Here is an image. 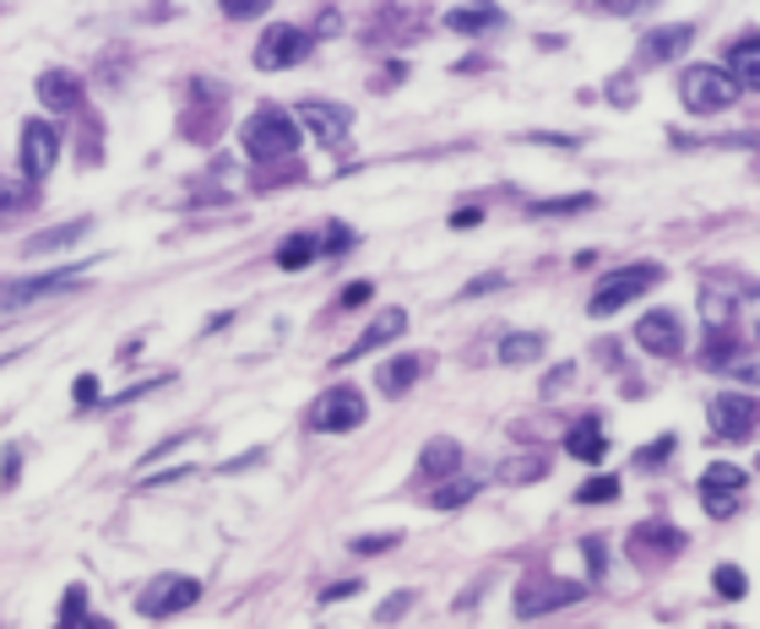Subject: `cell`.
<instances>
[{
    "label": "cell",
    "instance_id": "1",
    "mask_svg": "<svg viewBox=\"0 0 760 629\" xmlns=\"http://www.w3.org/2000/svg\"><path fill=\"white\" fill-rule=\"evenodd\" d=\"M240 141H245V152H251L255 163H283V158H294V152H299V126H294V115H288V109L261 104L251 120H245Z\"/></svg>",
    "mask_w": 760,
    "mask_h": 629
},
{
    "label": "cell",
    "instance_id": "2",
    "mask_svg": "<svg viewBox=\"0 0 760 629\" xmlns=\"http://www.w3.org/2000/svg\"><path fill=\"white\" fill-rule=\"evenodd\" d=\"M663 282V266H652V260H635V266H620V271H609L598 288H592V305L587 310L598 314H614V310H625V305H635L646 288H657Z\"/></svg>",
    "mask_w": 760,
    "mask_h": 629
},
{
    "label": "cell",
    "instance_id": "3",
    "mask_svg": "<svg viewBox=\"0 0 760 629\" xmlns=\"http://www.w3.org/2000/svg\"><path fill=\"white\" fill-rule=\"evenodd\" d=\"M679 98H685L690 115H722V109L739 104V87H733V76L722 65H690L679 76Z\"/></svg>",
    "mask_w": 760,
    "mask_h": 629
},
{
    "label": "cell",
    "instance_id": "4",
    "mask_svg": "<svg viewBox=\"0 0 760 629\" xmlns=\"http://www.w3.org/2000/svg\"><path fill=\"white\" fill-rule=\"evenodd\" d=\"M576 597H581L576 580H555L549 569H532V575H521V586H516V614H521V619H538V614H555V608H566Z\"/></svg>",
    "mask_w": 760,
    "mask_h": 629
},
{
    "label": "cell",
    "instance_id": "5",
    "mask_svg": "<svg viewBox=\"0 0 760 629\" xmlns=\"http://www.w3.org/2000/svg\"><path fill=\"white\" fill-rule=\"evenodd\" d=\"M359 424H365V396H359L353 385L320 391L316 407H310V429H320V435H348V429H359Z\"/></svg>",
    "mask_w": 760,
    "mask_h": 629
},
{
    "label": "cell",
    "instance_id": "6",
    "mask_svg": "<svg viewBox=\"0 0 760 629\" xmlns=\"http://www.w3.org/2000/svg\"><path fill=\"white\" fill-rule=\"evenodd\" d=\"M760 424V402L745 391L711 396V440H750Z\"/></svg>",
    "mask_w": 760,
    "mask_h": 629
},
{
    "label": "cell",
    "instance_id": "7",
    "mask_svg": "<svg viewBox=\"0 0 760 629\" xmlns=\"http://www.w3.org/2000/svg\"><path fill=\"white\" fill-rule=\"evenodd\" d=\"M745 500V472L739 467H728V461H711L706 472H700V504L717 515V521H728L733 510Z\"/></svg>",
    "mask_w": 760,
    "mask_h": 629
},
{
    "label": "cell",
    "instance_id": "8",
    "mask_svg": "<svg viewBox=\"0 0 760 629\" xmlns=\"http://www.w3.org/2000/svg\"><path fill=\"white\" fill-rule=\"evenodd\" d=\"M305 55H310V33H299V28H288V22L266 28L261 44H255V65H261V71H288V65H299Z\"/></svg>",
    "mask_w": 760,
    "mask_h": 629
},
{
    "label": "cell",
    "instance_id": "9",
    "mask_svg": "<svg viewBox=\"0 0 760 629\" xmlns=\"http://www.w3.org/2000/svg\"><path fill=\"white\" fill-rule=\"evenodd\" d=\"M61 158V130L50 120H28L22 126V180H44Z\"/></svg>",
    "mask_w": 760,
    "mask_h": 629
},
{
    "label": "cell",
    "instance_id": "10",
    "mask_svg": "<svg viewBox=\"0 0 760 629\" xmlns=\"http://www.w3.org/2000/svg\"><path fill=\"white\" fill-rule=\"evenodd\" d=\"M196 597H201V586H196L190 575H158V580L141 591V614H147V619H169V614H186Z\"/></svg>",
    "mask_w": 760,
    "mask_h": 629
},
{
    "label": "cell",
    "instance_id": "11",
    "mask_svg": "<svg viewBox=\"0 0 760 629\" xmlns=\"http://www.w3.org/2000/svg\"><path fill=\"white\" fill-rule=\"evenodd\" d=\"M635 342H641L646 353H657V359H679V353H685V326H679L674 310H652V314H641Z\"/></svg>",
    "mask_w": 760,
    "mask_h": 629
},
{
    "label": "cell",
    "instance_id": "12",
    "mask_svg": "<svg viewBox=\"0 0 760 629\" xmlns=\"http://www.w3.org/2000/svg\"><path fill=\"white\" fill-rule=\"evenodd\" d=\"M299 126L316 130L320 147H342L348 130H353V115H348L342 104H320V98H310V104H299Z\"/></svg>",
    "mask_w": 760,
    "mask_h": 629
},
{
    "label": "cell",
    "instance_id": "13",
    "mask_svg": "<svg viewBox=\"0 0 760 629\" xmlns=\"http://www.w3.org/2000/svg\"><path fill=\"white\" fill-rule=\"evenodd\" d=\"M71 282H76V266H65V271H44V277L0 282V310H22V305H33V299H44V294H55V288H71Z\"/></svg>",
    "mask_w": 760,
    "mask_h": 629
},
{
    "label": "cell",
    "instance_id": "14",
    "mask_svg": "<svg viewBox=\"0 0 760 629\" xmlns=\"http://www.w3.org/2000/svg\"><path fill=\"white\" fill-rule=\"evenodd\" d=\"M402 331H408V310H380L376 320L365 326V337H359V342H353L337 364H348V359H359V353H376V348H386V342H397Z\"/></svg>",
    "mask_w": 760,
    "mask_h": 629
},
{
    "label": "cell",
    "instance_id": "15",
    "mask_svg": "<svg viewBox=\"0 0 760 629\" xmlns=\"http://www.w3.org/2000/svg\"><path fill=\"white\" fill-rule=\"evenodd\" d=\"M679 548H685V532H674V526H663V521H646V526L631 532V554H641V559H646V554H663V559H668V554H679Z\"/></svg>",
    "mask_w": 760,
    "mask_h": 629
},
{
    "label": "cell",
    "instance_id": "16",
    "mask_svg": "<svg viewBox=\"0 0 760 629\" xmlns=\"http://www.w3.org/2000/svg\"><path fill=\"white\" fill-rule=\"evenodd\" d=\"M728 76H733V87L745 93V87H756L760 93V33L756 39H739L733 50H728V65H722Z\"/></svg>",
    "mask_w": 760,
    "mask_h": 629
},
{
    "label": "cell",
    "instance_id": "17",
    "mask_svg": "<svg viewBox=\"0 0 760 629\" xmlns=\"http://www.w3.org/2000/svg\"><path fill=\"white\" fill-rule=\"evenodd\" d=\"M39 104H44V109H76V104H82V82H76V76H71V71H44V76H39Z\"/></svg>",
    "mask_w": 760,
    "mask_h": 629
},
{
    "label": "cell",
    "instance_id": "18",
    "mask_svg": "<svg viewBox=\"0 0 760 629\" xmlns=\"http://www.w3.org/2000/svg\"><path fill=\"white\" fill-rule=\"evenodd\" d=\"M87 234V217H76V223H61V228H44V234H33L22 250L28 255H55V250H65V245H76Z\"/></svg>",
    "mask_w": 760,
    "mask_h": 629
},
{
    "label": "cell",
    "instance_id": "19",
    "mask_svg": "<svg viewBox=\"0 0 760 629\" xmlns=\"http://www.w3.org/2000/svg\"><path fill=\"white\" fill-rule=\"evenodd\" d=\"M566 450L576 456V461H603V456H609V440H603V429L587 418V424H576V429L566 435Z\"/></svg>",
    "mask_w": 760,
    "mask_h": 629
},
{
    "label": "cell",
    "instance_id": "20",
    "mask_svg": "<svg viewBox=\"0 0 760 629\" xmlns=\"http://www.w3.org/2000/svg\"><path fill=\"white\" fill-rule=\"evenodd\" d=\"M419 370H424V364H419L413 353H402V359H391V364H380L376 385H380V391H386V396H402V391H408V385L419 380Z\"/></svg>",
    "mask_w": 760,
    "mask_h": 629
},
{
    "label": "cell",
    "instance_id": "21",
    "mask_svg": "<svg viewBox=\"0 0 760 629\" xmlns=\"http://www.w3.org/2000/svg\"><path fill=\"white\" fill-rule=\"evenodd\" d=\"M685 44H690V28H657V33H646L641 61H668V55H679Z\"/></svg>",
    "mask_w": 760,
    "mask_h": 629
},
{
    "label": "cell",
    "instance_id": "22",
    "mask_svg": "<svg viewBox=\"0 0 760 629\" xmlns=\"http://www.w3.org/2000/svg\"><path fill=\"white\" fill-rule=\"evenodd\" d=\"M316 255H320V239H316V234H294V239H283L277 266H283V271H305Z\"/></svg>",
    "mask_w": 760,
    "mask_h": 629
},
{
    "label": "cell",
    "instance_id": "23",
    "mask_svg": "<svg viewBox=\"0 0 760 629\" xmlns=\"http://www.w3.org/2000/svg\"><path fill=\"white\" fill-rule=\"evenodd\" d=\"M456 461H462V450H456V440H430L424 445V478H451L456 472Z\"/></svg>",
    "mask_w": 760,
    "mask_h": 629
},
{
    "label": "cell",
    "instance_id": "24",
    "mask_svg": "<svg viewBox=\"0 0 760 629\" xmlns=\"http://www.w3.org/2000/svg\"><path fill=\"white\" fill-rule=\"evenodd\" d=\"M61 629H109V625H98L93 608H87V591L71 586V591H65V608H61Z\"/></svg>",
    "mask_w": 760,
    "mask_h": 629
},
{
    "label": "cell",
    "instance_id": "25",
    "mask_svg": "<svg viewBox=\"0 0 760 629\" xmlns=\"http://www.w3.org/2000/svg\"><path fill=\"white\" fill-rule=\"evenodd\" d=\"M538 353H543V337H538V331H510L506 342H500V359H506V364H532Z\"/></svg>",
    "mask_w": 760,
    "mask_h": 629
},
{
    "label": "cell",
    "instance_id": "26",
    "mask_svg": "<svg viewBox=\"0 0 760 629\" xmlns=\"http://www.w3.org/2000/svg\"><path fill=\"white\" fill-rule=\"evenodd\" d=\"M495 22H500V11H489V6H484V11H451V17H445V28H456V33H484V28H495Z\"/></svg>",
    "mask_w": 760,
    "mask_h": 629
},
{
    "label": "cell",
    "instance_id": "27",
    "mask_svg": "<svg viewBox=\"0 0 760 629\" xmlns=\"http://www.w3.org/2000/svg\"><path fill=\"white\" fill-rule=\"evenodd\" d=\"M473 494H478V483H473V478H462V483H441L430 500H435V510H456V504H467Z\"/></svg>",
    "mask_w": 760,
    "mask_h": 629
},
{
    "label": "cell",
    "instance_id": "28",
    "mask_svg": "<svg viewBox=\"0 0 760 629\" xmlns=\"http://www.w3.org/2000/svg\"><path fill=\"white\" fill-rule=\"evenodd\" d=\"M592 195H555V201H532V217H555V212H587Z\"/></svg>",
    "mask_w": 760,
    "mask_h": 629
},
{
    "label": "cell",
    "instance_id": "29",
    "mask_svg": "<svg viewBox=\"0 0 760 629\" xmlns=\"http://www.w3.org/2000/svg\"><path fill=\"white\" fill-rule=\"evenodd\" d=\"M614 494H620V478H592V483H581V494H576V500H581V504H609Z\"/></svg>",
    "mask_w": 760,
    "mask_h": 629
},
{
    "label": "cell",
    "instance_id": "30",
    "mask_svg": "<svg viewBox=\"0 0 760 629\" xmlns=\"http://www.w3.org/2000/svg\"><path fill=\"white\" fill-rule=\"evenodd\" d=\"M733 359V331H706V364H728Z\"/></svg>",
    "mask_w": 760,
    "mask_h": 629
},
{
    "label": "cell",
    "instance_id": "31",
    "mask_svg": "<svg viewBox=\"0 0 760 629\" xmlns=\"http://www.w3.org/2000/svg\"><path fill=\"white\" fill-rule=\"evenodd\" d=\"M663 456H674V435H663V440H652L646 450H635V467H657Z\"/></svg>",
    "mask_w": 760,
    "mask_h": 629
},
{
    "label": "cell",
    "instance_id": "32",
    "mask_svg": "<svg viewBox=\"0 0 760 629\" xmlns=\"http://www.w3.org/2000/svg\"><path fill=\"white\" fill-rule=\"evenodd\" d=\"M538 472H543V456H527V461H510V467H506L510 483H532Z\"/></svg>",
    "mask_w": 760,
    "mask_h": 629
},
{
    "label": "cell",
    "instance_id": "33",
    "mask_svg": "<svg viewBox=\"0 0 760 629\" xmlns=\"http://www.w3.org/2000/svg\"><path fill=\"white\" fill-rule=\"evenodd\" d=\"M717 591H722V597H745V569L722 565L717 569Z\"/></svg>",
    "mask_w": 760,
    "mask_h": 629
},
{
    "label": "cell",
    "instance_id": "34",
    "mask_svg": "<svg viewBox=\"0 0 760 629\" xmlns=\"http://www.w3.org/2000/svg\"><path fill=\"white\" fill-rule=\"evenodd\" d=\"M370 294H376V288H370V282H348V288H342V299H337V305H342V310H359V305H370Z\"/></svg>",
    "mask_w": 760,
    "mask_h": 629
},
{
    "label": "cell",
    "instance_id": "35",
    "mask_svg": "<svg viewBox=\"0 0 760 629\" xmlns=\"http://www.w3.org/2000/svg\"><path fill=\"white\" fill-rule=\"evenodd\" d=\"M408 608H413V591H397V597H386V608H380V619L391 625V619H402Z\"/></svg>",
    "mask_w": 760,
    "mask_h": 629
},
{
    "label": "cell",
    "instance_id": "36",
    "mask_svg": "<svg viewBox=\"0 0 760 629\" xmlns=\"http://www.w3.org/2000/svg\"><path fill=\"white\" fill-rule=\"evenodd\" d=\"M71 396H76V407H93V402H98V380L82 375L76 385H71Z\"/></svg>",
    "mask_w": 760,
    "mask_h": 629
},
{
    "label": "cell",
    "instance_id": "37",
    "mask_svg": "<svg viewBox=\"0 0 760 629\" xmlns=\"http://www.w3.org/2000/svg\"><path fill=\"white\" fill-rule=\"evenodd\" d=\"M397 537H353V554H386Z\"/></svg>",
    "mask_w": 760,
    "mask_h": 629
},
{
    "label": "cell",
    "instance_id": "38",
    "mask_svg": "<svg viewBox=\"0 0 760 629\" xmlns=\"http://www.w3.org/2000/svg\"><path fill=\"white\" fill-rule=\"evenodd\" d=\"M473 223H484V212H478V206H462V212H451V228H473Z\"/></svg>",
    "mask_w": 760,
    "mask_h": 629
},
{
    "label": "cell",
    "instance_id": "39",
    "mask_svg": "<svg viewBox=\"0 0 760 629\" xmlns=\"http://www.w3.org/2000/svg\"><path fill=\"white\" fill-rule=\"evenodd\" d=\"M353 591H359V580H337V586H326L320 603H337V597H353Z\"/></svg>",
    "mask_w": 760,
    "mask_h": 629
},
{
    "label": "cell",
    "instance_id": "40",
    "mask_svg": "<svg viewBox=\"0 0 760 629\" xmlns=\"http://www.w3.org/2000/svg\"><path fill=\"white\" fill-rule=\"evenodd\" d=\"M266 0H229V17H255Z\"/></svg>",
    "mask_w": 760,
    "mask_h": 629
},
{
    "label": "cell",
    "instance_id": "41",
    "mask_svg": "<svg viewBox=\"0 0 760 629\" xmlns=\"http://www.w3.org/2000/svg\"><path fill=\"white\" fill-rule=\"evenodd\" d=\"M22 201H28L22 190H11V185H6V180H0V212H6V206H22Z\"/></svg>",
    "mask_w": 760,
    "mask_h": 629
},
{
    "label": "cell",
    "instance_id": "42",
    "mask_svg": "<svg viewBox=\"0 0 760 629\" xmlns=\"http://www.w3.org/2000/svg\"><path fill=\"white\" fill-rule=\"evenodd\" d=\"M348 239H353V234H348V228H331V234H326V250H342V245H348Z\"/></svg>",
    "mask_w": 760,
    "mask_h": 629
}]
</instances>
